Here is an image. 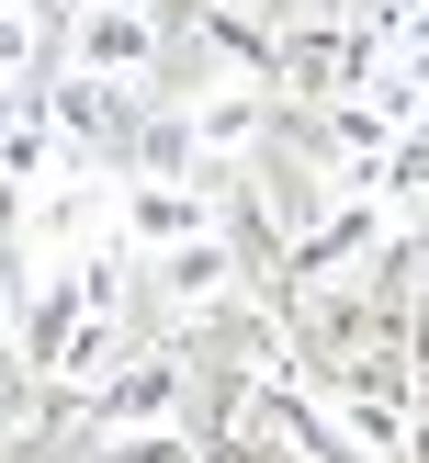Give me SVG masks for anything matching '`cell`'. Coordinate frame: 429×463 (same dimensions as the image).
Segmentation results:
<instances>
[{
	"label": "cell",
	"instance_id": "5b68a950",
	"mask_svg": "<svg viewBox=\"0 0 429 463\" xmlns=\"http://www.w3.org/2000/svg\"><path fill=\"white\" fill-rule=\"evenodd\" d=\"M170 396H181V351L113 362V373H102V396H90V430H147V419H170Z\"/></svg>",
	"mask_w": 429,
	"mask_h": 463
},
{
	"label": "cell",
	"instance_id": "30bf717a",
	"mask_svg": "<svg viewBox=\"0 0 429 463\" xmlns=\"http://www.w3.org/2000/svg\"><path fill=\"white\" fill-rule=\"evenodd\" d=\"M90 463H203L181 419H147V430H90Z\"/></svg>",
	"mask_w": 429,
	"mask_h": 463
},
{
	"label": "cell",
	"instance_id": "277c9868",
	"mask_svg": "<svg viewBox=\"0 0 429 463\" xmlns=\"http://www.w3.org/2000/svg\"><path fill=\"white\" fill-rule=\"evenodd\" d=\"M192 34H215V57L238 68V80H283L294 90V34H271L260 12H238V0H192Z\"/></svg>",
	"mask_w": 429,
	"mask_h": 463
},
{
	"label": "cell",
	"instance_id": "9c48e42d",
	"mask_svg": "<svg viewBox=\"0 0 429 463\" xmlns=\"http://www.w3.org/2000/svg\"><path fill=\"white\" fill-rule=\"evenodd\" d=\"M90 317V294H79V271H57V283L34 294V306H23V328H12V351H23V373H45V362L68 351V328H79Z\"/></svg>",
	"mask_w": 429,
	"mask_h": 463
},
{
	"label": "cell",
	"instance_id": "6da1fadb",
	"mask_svg": "<svg viewBox=\"0 0 429 463\" xmlns=\"http://www.w3.org/2000/svg\"><path fill=\"white\" fill-rule=\"evenodd\" d=\"M373 238H384V203H373V193H339L328 215L305 226V238H283V249H271V271H283V294H305V283H339V271H350Z\"/></svg>",
	"mask_w": 429,
	"mask_h": 463
},
{
	"label": "cell",
	"instance_id": "8fae6325",
	"mask_svg": "<svg viewBox=\"0 0 429 463\" xmlns=\"http://www.w3.org/2000/svg\"><path fill=\"white\" fill-rule=\"evenodd\" d=\"M57 158H68V136L45 125V113H34V125H23V113L0 125V181H12V193H34V181L57 170Z\"/></svg>",
	"mask_w": 429,
	"mask_h": 463
},
{
	"label": "cell",
	"instance_id": "4fadbf2b",
	"mask_svg": "<svg viewBox=\"0 0 429 463\" xmlns=\"http://www.w3.org/2000/svg\"><path fill=\"white\" fill-rule=\"evenodd\" d=\"M260 12H271V23H339L350 0H260Z\"/></svg>",
	"mask_w": 429,
	"mask_h": 463
},
{
	"label": "cell",
	"instance_id": "7c38bea8",
	"mask_svg": "<svg viewBox=\"0 0 429 463\" xmlns=\"http://www.w3.org/2000/svg\"><path fill=\"white\" fill-rule=\"evenodd\" d=\"M34 68V0H0V80Z\"/></svg>",
	"mask_w": 429,
	"mask_h": 463
},
{
	"label": "cell",
	"instance_id": "7a4b0ae2",
	"mask_svg": "<svg viewBox=\"0 0 429 463\" xmlns=\"http://www.w3.org/2000/svg\"><path fill=\"white\" fill-rule=\"evenodd\" d=\"M226 294H238V238H226V226H203V238L158 249V306L203 317V306H226Z\"/></svg>",
	"mask_w": 429,
	"mask_h": 463
},
{
	"label": "cell",
	"instance_id": "52a82bcc",
	"mask_svg": "<svg viewBox=\"0 0 429 463\" xmlns=\"http://www.w3.org/2000/svg\"><path fill=\"white\" fill-rule=\"evenodd\" d=\"M147 57H158V34H147L135 0H90V12H79V68H90V80H135Z\"/></svg>",
	"mask_w": 429,
	"mask_h": 463
},
{
	"label": "cell",
	"instance_id": "ba28073f",
	"mask_svg": "<svg viewBox=\"0 0 429 463\" xmlns=\"http://www.w3.org/2000/svg\"><path fill=\"white\" fill-rule=\"evenodd\" d=\"M260 125H271V113H260V90H203V102L181 113L192 158H248V147H260Z\"/></svg>",
	"mask_w": 429,
	"mask_h": 463
},
{
	"label": "cell",
	"instance_id": "5bb4252c",
	"mask_svg": "<svg viewBox=\"0 0 429 463\" xmlns=\"http://www.w3.org/2000/svg\"><path fill=\"white\" fill-rule=\"evenodd\" d=\"M12 328H23V306H12V283H0V351H12Z\"/></svg>",
	"mask_w": 429,
	"mask_h": 463
},
{
	"label": "cell",
	"instance_id": "3957f363",
	"mask_svg": "<svg viewBox=\"0 0 429 463\" xmlns=\"http://www.w3.org/2000/svg\"><path fill=\"white\" fill-rule=\"evenodd\" d=\"M45 125H57L68 147H125V136H135V102H125V80H90V68H68V80L45 90Z\"/></svg>",
	"mask_w": 429,
	"mask_h": 463
},
{
	"label": "cell",
	"instance_id": "8992f818",
	"mask_svg": "<svg viewBox=\"0 0 429 463\" xmlns=\"http://www.w3.org/2000/svg\"><path fill=\"white\" fill-rule=\"evenodd\" d=\"M203 226H215V203H203V181H135L125 193V238L147 249H181V238H203Z\"/></svg>",
	"mask_w": 429,
	"mask_h": 463
}]
</instances>
